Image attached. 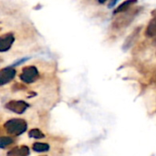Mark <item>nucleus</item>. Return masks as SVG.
I'll return each instance as SVG.
<instances>
[{
  "label": "nucleus",
  "mask_w": 156,
  "mask_h": 156,
  "mask_svg": "<svg viewBox=\"0 0 156 156\" xmlns=\"http://www.w3.org/2000/svg\"><path fill=\"white\" fill-rule=\"evenodd\" d=\"M5 107L16 114H22L29 107V104L23 101H11L7 102Z\"/></svg>",
  "instance_id": "20e7f679"
},
{
  "label": "nucleus",
  "mask_w": 156,
  "mask_h": 156,
  "mask_svg": "<svg viewBox=\"0 0 156 156\" xmlns=\"http://www.w3.org/2000/svg\"><path fill=\"white\" fill-rule=\"evenodd\" d=\"M4 127L7 133L14 136H18L27 131V123L22 119H11L5 123Z\"/></svg>",
  "instance_id": "f03ea898"
},
{
  "label": "nucleus",
  "mask_w": 156,
  "mask_h": 156,
  "mask_svg": "<svg viewBox=\"0 0 156 156\" xmlns=\"http://www.w3.org/2000/svg\"><path fill=\"white\" fill-rule=\"evenodd\" d=\"M16 73V69L11 67L0 69V86L5 85L10 82L15 78Z\"/></svg>",
  "instance_id": "39448f33"
},
{
  "label": "nucleus",
  "mask_w": 156,
  "mask_h": 156,
  "mask_svg": "<svg viewBox=\"0 0 156 156\" xmlns=\"http://www.w3.org/2000/svg\"><path fill=\"white\" fill-rule=\"evenodd\" d=\"M140 33H141V27L135 28L125 39L124 43H123V46H122V48L123 50H128L129 48H131L134 44L135 42L137 41V39L139 38V36H140Z\"/></svg>",
  "instance_id": "0eeeda50"
},
{
  "label": "nucleus",
  "mask_w": 156,
  "mask_h": 156,
  "mask_svg": "<svg viewBox=\"0 0 156 156\" xmlns=\"http://www.w3.org/2000/svg\"><path fill=\"white\" fill-rule=\"evenodd\" d=\"M33 150L37 153H45L49 150V145L44 143H36L33 144Z\"/></svg>",
  "instance_id": "9b49d317"
},
{
  "label": "nucleus",
  "mask_w": 156,
  "mask_h": 156,
  "mask_svg": "<svg viewBox=\"0 0 156 156\" xmlns=\"http://www.w3.org/2000/svg\"><path fill=\"white\" fill-rule=\"evenodd\" d=\"M28 136L34 139H42L45 138V134L38 129H32L28 133Z\"/></svg>",
  "instance_id": "f8f14e48"
},
{
  "label": "nucleus",
  "mask_w": 156,
  "mask_h": 156,
  "mask_svg": "<svg viewBox=\"0 0 156 156\" xmlns=\"http://www.w3.org/2000/svg\"><path fill=\"white\" fill-rule=\"evenodd\" d=\"M38 78V70L35 66H27L22 69L20 80L25 83H33Z\"/></svg>",
  "instance_id": "7ed1b4c3"
},
{
  "label": "nucleus",
  "mask_w": 156,
  "mask_h": 156,
  "mask_svg": "<svg viewBox=\"0 0 156 156\" xmlns=\"http://www.w3.org/2000/svg\"><path fill=\"white\" fill-rule=\"evenodd\" d=\"M141 8H133L128 10L127 12L122 13V15H120L115 18V20L112 22V27L115 30H120L122 28L127 27L135 18L137 14L139 13Z\"/></svg>",
  "instance_id": "f257e3e1"
},
{
  "label": "nucleus",
  "mask_w": 156,
  "mask_h": 156,
  "mask_svg": "<svg viewBox=\"0 0 156 156\" xmlns=\"http://www.w3.org/2000/svg\"><path fill=\"white\" fill-rule=\"evenodd\" d=\"M137 2L136 1H125V2H122L115 10H114V14H118V13H124V12H127L128 10L131 9L132 5L136 4Z\"/></svg>",
  "instance_id": "9d476101"
},
{
  "label": "nucleus",
  "mask_w": 156,
  "mask_h": 156,
  "mask_svg": "<svg viewBox=\"0 0 156 156\" xmlns=\"http://www.w3.org/2000/svg\"><path fill=\"white\" fill-rule=\"evenodd\" d=\"M30 154L29 148L26 145L15 147L7 153L6 156H28Z\"/></svg>",
  "instance_id": "6e6552de"
},
{
  "label": "nucleus",
  "mask_w": 156,
  "mask_h": 156,
  "mask_svg": "<svg viewBox=\"0 0 156 156\" xmlns=\"http://www.w3.org/2000/svg\"><path fill=\"white\" fill-rule=\"evenodd\" d=\"M13 143L14 139L11 137H0V148H5Z\"/></svg>",
  "instance_id": "ddd939ff"
},
{
  "label": "nucleus",
  "mask_w": 156,
  "mask_h": 156,
  "mask_svg": "<svg viewBox=\"0 0 156 156\" xmlns=\"http://www.w3.org/2000/svg\"><path fill=\"white\" fill-rule=\"evenodd\" d=\"M15 41V37L12 33H7L0 37V52H5L10 49Z\"/></svg>",
  "instance_id": "423d86ee"
},
{
  "label": "nucleus",
  "mask_w": 156,
  "mask_h": 156,
  "mask_svg": "<svg viewBox=\"0 0 156 156\" xmlns=\"http://www.w3.org/2000/svg\"><path fill=\"white\" fill-rule=\"evenodd\" d=\"M145 36L148 37H156V16L149 22L145 29Z\"/></svg>",
  "instance_id": "1a4fd4ad"
}]
</instances>
